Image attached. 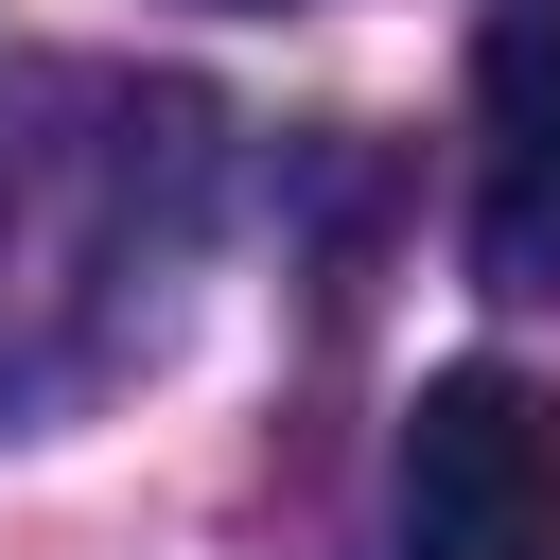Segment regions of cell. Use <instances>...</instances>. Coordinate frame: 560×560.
Listing matches in <instances>:
<instances>
[{
    "label": "cell",
    "instance_id": "6da1fadb",
    "mask_svg": "<svg viewBox=\"0 0 560 560\" xmlns=\"http://www.w3.org/2000/svg\"><path fill=\"white\" fill-rule=\"evenodd\" d=\"M402 560H560V402L525 368H438L402 402Z\"/></svg>",
    "mask_w": 560,
    "mask_h": 560
},
{
    "label": "cell",
    "instance_id": "7a4b0ae2",
    "mask_svg": "<svg viewBox=\"0 0 560 560\" xmlns=\"http://www.w3.org/2000/svg\"><path fill=\"white\" fill-rule=\"evenodd\" d=\"M472 262L490 298H560V0H490L472 35Z\"/></svg>",
    "mask_w": 560,
    "mask_h": 560
}]
</instances>
